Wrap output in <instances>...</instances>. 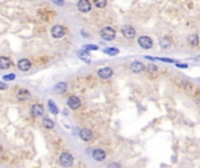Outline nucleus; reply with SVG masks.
<instances>
[{
	"mask_svg": "<svg viewBox=\"0 0 200 168\" xmlns=\"http://www.w3.org/2000/svg\"><path fill=\"white\" fill-rule=\"evenodd\" d=\"M115 36H116V32L111 27H104L101 30V38L105 41H112Z\"/></svg>",
	"mask_w": 200,
	"mask_h": 168,
	"instance_id": "nucleus-1",
	"label": "nucleus"
},
{
	"mask_svg": "<svg viewBox=\"0 0 200 168\" xmlns=\"http://www.w3.org/2000/svg\"><path fill=\"white\" fill-rule=\"evenodd\" d=\"M60 165L63 166V167H70L74 163V158L72 154L69 153H62L60 155Z\"/></svg>",
	"mask_w": 200,
	"mask_h": 168,
	"instance_id": "nucleus-2",
	"label": "nucleus"
},
{
	"mask_svg": "<svg viewBox=\"0 0 200 168\" xmlns=\"http://www.w3.org/2000/svg\"><path fill=\"white\" fill-rule=\"evenodd\" d=\"M138 44L143 49H151L153 46V41L151 40V38H149L147 35H142L138 38Z\"/></svg>",
	"mask_w": 200,
	"mask_h": 168,
	"instance_id": "nucleus-3",
	"label": "nucleus"
},
{
	"mask_svg": "<svg viewBox=\"0 0 200 168\" xmlns=\"http://www.w3.org/2000/svg\"><path fill=\"white\" fill-rule=\"evenodd\" d=\"M176 83L181 87L185 91L187 92H191L192 95H193V92H194V85L191 83V82L186 81V79H176Z\"/></svg>",
	"mask_w": 200,
	"mask_h": 168,
	"instance_id": "nucleus-4",
	"label": "nucleus"
},
{
	"mask_svg": "<svg viewBox=\"0 0 200 168\" xmlns=\"http://www.w3.org/2000/svg\"><path fill=\"white\" fill-rule=\"evenodd\" d=\"M97 75H98V77L102 78V79H108V78H110V77L114 75V70L109 67L101 68V69L97 71Z\"/></svg>",
	"mask_w": 200,
	"mask_h": 168,
	"instance_id": "nucleus-5",
	"label": "nucleus"
},
{
	"mask_svg": "<svg viewBox=\"0 0 200 168\" xmlns=\"http://www.w3.org/2000/svg\"><path fill=\"white\" fill-rule=\"evenodd\" d=\"M121 30H122L123 36L129 39V40H131L136 36V30H135V28H132L131 26H123Z\"/></svg>",
	"mask_w": 200,
	"mask_h": 168,
	"instance_id": "nucleus-6",
	"label": "nucleus"
},
{
	"mask_svg": "<svg viewBox=\"0 0 200 168\" xmlns=\"http://www.w3.org/2000/svg\"><path fill=\"white\" fill-rule=\"evenodd\" d=\"M77 10L82 13H88L91 10V4L89 2V0H78Z\"/></svg>",
	"mask_w": 200,
	"mask_h": 168,
	"instance_id": "nucleus-7",
	"label": "nucleus"
},
{
	"mask_svg": "<svg viewBox=\"0 0 200 168\" xmlns=\"http://www.w3.org/2000/svg\"><path fill=\"white\" fill-rule=\"evenodd\" d=\"M67 104H68V106L72 109V110H77L78 107L81 106V101H80L78 97L70 96L68 98V101H67Z\"/></svg>",
	"mask_w": 200,
	"mask_h": 168,
	"instance_id": "nucleus-8",
	"label": "nucleus"
},
{
	"mask_svg": "<svg viewBox=\"0 0 200 168\" xmlns=\"http://www.w3.org/2000/svg\"><path fill=\"white\" fill-rule=\"evenodd\" d=\"M52 35L54 39H61L64 35V28L61 25H55L52 28Z\"/></svg>",
	"mask_w": 200,
	"mask_h": 168,
	"instance_id": "nucleus-9",
	"label": "nucleus"
},
{
	"mask_svg": "<svg viewBox=\"0 0 200 168\" xmlns=\"http://www.w3.org/2000/svg\"><path fill=\"white\" fill-rule=\"evenodd\" d=\"M30 112H32V116L33 117H41L44 116V106L41 104H34V105L30 107Z\"/></svg>",
	"mask_w": 200,
	"mask_h": 168,
	"instance_id": "nucleus-10",
	"label": "nucleus"
},
{
	"mask_svg": "<svg viewBox=\"0 0 200 168\" xmlns=\"http://www.w3.org/2000/svg\"><path fill=\"white\" fill-rule=\"evenodd\" d=\"M107 157V153H105V151L102 148H96L94 149L93 152V158L94 160H96V161H103L104 159Z\"/></svg>",
	"mask_w": 200,
	"mask_h": 168,
	"instance_id": "nucleus-11",
	"label": "nucleus"
},
{
	"mask_svg": "<svg viewBox=\"0 0 200 168\" xmlns=\"http://www.w3.org/2000/svg\"><path fill=\"white\" fill-rule=\"evenodd\" d=\"M130 69H131L132 72H135V74H139V72H142L144 69H145V66H144L142 62H139V61H135V62L131 63Z\"/></svg>",
	"mask_w": 200,
	"mask_h": 168,
	"instance_id": "nucleus-12",
	"label": "nucleus"
},
{
	"mask_svg": "<svg viewBox=\"0 0 200 168\" xmlns=\"http://www.w3.org/2000/svg\"><path fill=\"white\" fill-rule=\"evenodd\" d=\"M30 67H32L30 61L27 60V58H22V60H20L19 62H18V68H19L21 71H27V70L30 69Z\"/></svg>",
	"mask_w": 200,
	"mask_h": 168,
	"instance_id": "nucleus-13",
	"label": "nucleus"
},
{
	"mask_svg": "<svg viewBox=\"0 0 200 168\" xmlns=\"http://www.w3.org/2000/svg\"><path fill=\"white\" fill-rule=\"evenodd\" d=\"M80 138L83 140V141H90L93 139V132L88 129H82L80 131Z\"/></svg>",
	"mask_w": 200,
	"mask_h": 168,
	"instance_id": "nucleus-14",
	"label": "nucleus"
},
{
	"mask_svg": "<svg viewBox=\"0 0 200 168\" xmlns=\"http://www.w3.org/2000/svg\"><path fill=\"white\" fill-rule=\"evenodd\" d=\"M16 96H18V99H19L20 102H26L30 98V93L28 90L20 89L19 91H18V93H16Z\"/></svg>",
	"mask_w": 200,
	"mask_h": 168,
	"instance_id": "nucleus-15",
	"label": "nucleus"
},
{
	"mask_svg": "<svg viewBox=\"0 0 200 168\" xmlns=\"http://www.w3.org/2000/svg\"><path fill=\"white\" fill-rule=\"evenodd\" d=\"M54 90H55L56 93L62 95V93H64V92L67 91V83H64V82H60V83H58V84L55 85Z\"/></svg>",
	"mask_w": 200,
	"mask_h": 168,
	"instance_id": "nucleus-16",
	"label": "nucleus"
},
{
	"mask_svg": "<svg viewBox=\"0 0 200 168\" xmlns=\"http://www.w3.org/2000/svg\"><path fill=\"white\" fill-rule=\"evenodd\" d=\"M187 42H188L191 47H197L198 43H199V36L197 34H192L187 38Z\"/></svg>",
	"mask_w": 200,
	"mask_h": 168,
	"instance_id": "nucleus-17",
	"label": "nucleus"
},
{
	"mask_svg": "<svg viewBox=\"0 0 200 168\" xmlns=\"http://www.w3.org/2000/svg\"><path fill=\"white\" fill-rule=\"evenodd\" d=\"M11 67V60L8 57L1 56L0 57V69H8Z\"/></svg>",
	"mask_w": 200,
	"mask_h": 168,
	"instance_id": "nucleus-18",
	"label": "nucleus"
},
{
	"mask_svg": "<svg viewBox=\"0 0 200 168\" xmlns=\"http://www.w3.org/2000/svg\"><path fill=\"white\" fill-rule=\"evenodd\" d=\"M159 44H160L161 48L167 49V48H170L171 41H170V40H169L167 38H161L160 40H159Z\"/></svg>",
	"mask_w": 200,
	"mask_h": 168,
	"instance_id": "nucleus-19",
	"label": "nucleus"
},
{
	"mask_svg": "<svg viewBox=\"0 0 200 168\" xmlns=\"http://www.w3.org/2000/svg\"><path fill=\"white\" fill-rule=\"evenodd\" d=\"M104 53L107 54V55H109V56H115V55H117V54L119 53V50H118L117 48H112V47H110V48L104 49Z\"/></svg>",
	"mask_w": 200,
	"mask_h": 168,
	"instance_id": "nucleus-20",
	"label": "nucleus"
},
{
	"mask_svg": "<svg viewBox=\"0 0 200 168\" xmlns=\"http://www.w3.org/2000/svg\"><path fill=\"white\" fill-rule=\"evenodd\" d=\"M48 107H49V110H50V112H52L53 115H58V113H59V109L54 105L53 101L48 102Z\"/></svg>",
	"mask_w": 200,
	"mask_h": 168,
	"instance_id": "nucleus-21",
	"label": "nucleus"
},
{
	"mask_svg": "<svg viewBox=\"0 0 200 168\" xmlns=\"http://www.w3.org/2000/svg\"><path fill=\"white\" fill-rule=\"evenodd\" d=\"M44 126L46 129H53L54 127V121L50 118H44Z\"/></svg>",
	"mask_w": 200,
	"mask_h": 168,
	"instance_id": "nucleus-22",
	"label": "nucleus"
},
{
	"mask_svg": "<svg viewBox=\"0 0 200 168\" xmlns=\"http://www.w3.org/2000/svg\"><path fill=\"white\" fill-rule=\"evenodd\" d=\"M94 4L98 8H104L107 6V0H93Z\"/></svg>",
	"mask_w": 200,
	"mask_h": 168,
	"instance_id": "nucleus-23",
	"label": "nucleus"
},
{
	"mask_svg": "<svg viewBox=\"0 0 200 168\" xmlns=\"http://www.w3.org/2000/svg\"><path fill=\"white\" fill-rule=\"evenodd\" d=\"M83 48L86 50H97L98 47L95 46V44H86V46H83Z\"/></svg>",
	"mask_w": 200,
	"mask_h": 168,
	"instance_id": "nucleus-24",
	"label": "nucleus"
},
{
	"mask_svg": "<svg viewBox=\"0 0 200 168\" xmlns=\"http://www.w3.org/2000/svg\"><path fill=\"white\" fill-rule=\"evenodd\" d=\"M77 54H78V56H80L81 58H86V57H88V56H89V53H87L86 50H80Z\"/></svg>",
	"mask_w": 200,
	"mask_h": 168,
	"instance_id": "nucleus-25",
	"label": "nucleus"
},
{
	"mask_svg": "<svg viewBox=\"0 0 200 168\" xmlns=\"http://www.w3.org/2000/svg\"><path fill=\"white\" fill-rule=\"evenodd\" d=\"M14 78H15L14 74H10V75H6V76H4V79H5V81H13Z\"/></svg>",
	"mask_w": 200,
	"mask_h": 168,
	"instance_id": "nucleus-26",
	"label": "nucleus"
},
{
	"mask_svg": "<svg viewBox=\"0 0 200 168\" xmlns=\"http://www.w3.org/2000/svg\"><path fill=\"white\" fill-rule=\"evenodd\" d=\"M108 168H122L121 167V165L117 162H111L109 166H108Z\"/></svg>",
	"mask_w": 200,
	"mask_h": 168,
	"instance_id": "nucleus-27",
	"label": "nucleus"
},
{
	"mask_svg": "<svg viewBox=\"0 0 200 168\" xmlns=\"http://www.w3.org/2000/svg\"><path fill=\"white\" fill-rule=\"evenodd\" d=\"M158 61H164V62H169V63H172V62H174L173 60H170V58H157Z\"/></svg>",
	"mask_w": 200,
	"mask_h": 168,
	"instance_id": "nucleus-28",
	"label": "nucleus"
},
{
	"mask_svg": "<svg viewBox=\"0 0 200 168\" xmlns=\"http://www.w3.org/2000/svg\"><path fill=\"white\" fill-rule=\"evenodd\" d=\"M6 89H7V84L0 82V90H6Z\"/></svg>",
	"mask_w": 200,
	"mask_h": 168,
	"instance_id": "nucleus-29",
	"label": "nucleus"
},
{
	"mask_svg": "<svg viewBox=\"0 0 200 168\" xmlns=\"http://www.w3.org/2000/svg\"><path fill=\"white\" fill-rule=\"evenodd\" d=\"M55 4H58V5H60V6H63L64 5V1L63 0H53Z\"/></svg>",
	"mask_w": 200,
	"mask_h": 168,
	"instance_id": "nucleus-30",
	"label": "nucleus"
},
{
	"mask_svg": "<svg viewBox=\"0 0 200 168\" xmlns=\"http://www.w3.org/2000/svg\"><path fill=\"white\" fill-rule=\"evenodd\" d=\"M177 67H178V68H187V64H184V63H183V64H181V63H178V64H177Z\"/></svg>",
	"mask_w": 200,
	"mask_h": 168,
	"instance_id": "nucleus-31",
	"label": "nucleus"
},
{
	"mask_svg": "<svg viewBox=\"0 0 200 168\" xmlns=\"http://www.w3.org/2000/svg\"><path fill=\"white\" fill-rule=\"evenodd\" d=\"M149 70H150V71H156L157 67H156V66H151V67L149 68Z\"/></svg>",
	"mask_w": 200,
	"mask_h": 168,
	"instance_id": "nucleus-32",
	"label": "nucleus"
},
{
	"mask_svg": "<svg viewBox=\"0 0 200 168\" xmlns=\"http://www.w3.org/2000/svg\"><path fill=\"white\" fill-rule=\"evenodd\" d=\"M0 152H1V147H0Z\"/></svg>",
	"mask_w": 200,
	"mask_h": 168,
	"instance_id": "nucleus-33",
	"label": "nucleus"
}]
</instances>
